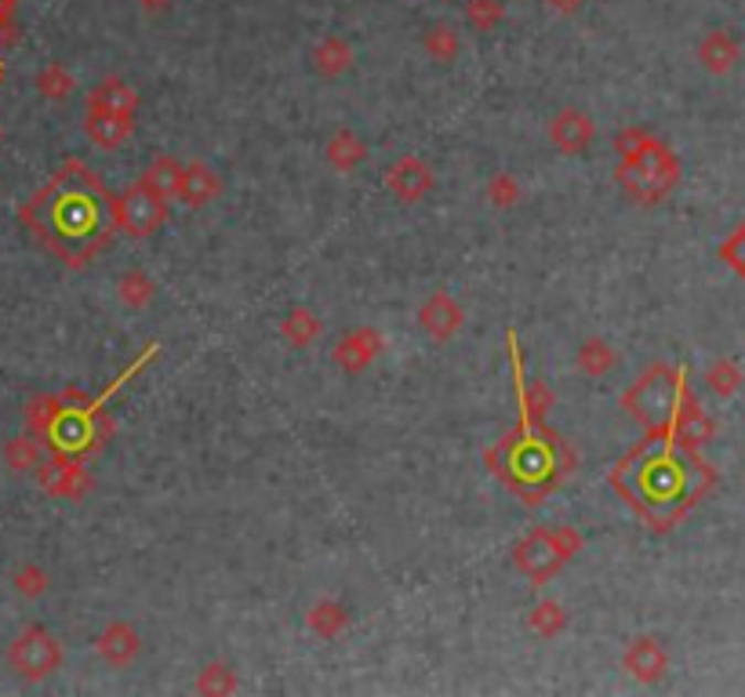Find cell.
Returning a JSON list of instances; mask_svg holds the SVG:
<instances>
[{"instance_id":"6da1fadb","label":"cell","mask_w":745,"mask_h":697,"mask_svg":"<svg viewBox=\"0 0 745 697\" xmlns=\"http://www.w3.org/2000/svg\"><path fill=\"white\" fill-rule=\"evenodd\" d=\"M22 222L47 251L73 269L88 266L120 229L117 201L81 160L62 164L30 196L26 207H22Z\"/></svg>"},{"instance_id":"7a4b0ae2","label":"cell","mask_w":745,"mask_h":697,"mask_svg":"<svg viewBox=\"0 0 745 697\" xmlns=\"http://www.w3.org/2000/svg\"><path fill=\"white\" fill-rule=\"evenodd\" d=\"M611 483L643 519L666 530L710 487V472L677 440L673 429H651L648 440L611 469Z\"/></svg>"},{"instance_id":"3957f363","label":"cell","mask_w":745,"mask_h":697,"mask_svg":"<svg viewBox=\"0 0 745 697\" xmlns=\"http://www.w3.org/2000/svg\"><path fill=\"white\" fill-rule=\"evenodd\" d=\"M488 465L509 491H517L528 505H535L561 487L567 472L575 469V458L553 429L524 421L494 451H488Z\"/></svg>"},{"instance_id":"277c9868","label":"cell","mask_w":745,"mask_h":697,"mask_svg":"<svg viewBox=\"0 0 745 697\" xmlns=\"http://www.w3.org/2000/svg\"><path fill=\"white\" fill-rule=\"evenodd\" d=\"M622 404L632 418L643 421V426L673 429V421L680 415V404H684V389H680V382L669 375L666 367H654L637 385H632Z\"/></svg>"},{"instance_id":"5b68a950","label":"cell","mask_w":745,"mask_h":697,"mask_svg":"<svg viewBox=\"0 0 745 697\" xmlns=\"http://www.w3.org/2000/svg\"><path fill=\"white\" fill-rule=\"evenodd\" d=\"M109 400L106 396H98L95 404L88 407H66V410H55L52 418H47L44 426V436H47V447H52L55 454L62 458H84L88 451L98 447V436H103V421H98V407Z\"/></svg>"},{"instance_id":"8992f818","label":"cell","mask_w":745,"mask_h":697,"mask_svg":"<svg viewBox=\"0 0 745 697\" xmlns=\"http://www.w3.org/2000/svg\"><path fill=\"white\" fill-rule=\"evenodd\" d=\"M11 665H15L19 676L26 679H44L47 672H55L62 662V646L55 636H47L44 629H26L11 646Z\"/></svg>"},{"instance_id":"52a82bcc","label":"cell","mask_w":745,"mask_h":697,"mask_svg":"<svg viewBox=\"0 0 745 697\" xmlns=\"http://www.w3.org/2000/svg\"><path fill=\"white\" fill-rule=\"evenodd\" d=\"M571 549H578V534L575 538H571V534H535V538L517 553V564L535 581H542L545 575H553V570L564 564Z\"/></svg>"},{"instance_id":"ba28073f","label":"cell","mask_w":745,"mask_h":697,"mask_svg":"<svg viewBox=\"0 0 745 697\" xmlns=\"http://www.w3.org/2000/svg\"><path fill=\"white\" fill-rule=\"evenodd\" d=\"M662 160H666V153L658 146H648V153H643V149L632 153L622 171L629 193H637L640 201H654L658 193H666L669 182H673V168L662 171Z\"/></svg>"},{"instance_id":"9c48e42d","label":"cell","mask_w":745,"mask_h":697,"mask_svg":"<svg viewBox=\"0 0 745 697\" xmlns=\"http://www.w3.org/2000/svg\"><path fill=\"white\" fill-rule=\"evenodd\" d=\"M164 201H160L157 193H149L146 185H139V190H131L128 196H120L117 201V218L120 226L135 233V236H146L153 233L160 226V218H164V207H160Z\"/></svg>"},{"instance_id":"30bf717a","label":"cell","mask_w":745,"mask_h":697,"mask_svg":"<svg viewBox=\"0 0 745 697\" xmlns=\"http://www.w3.org/2000/svg\"><path fill=\"white\" fill-rule=\"evenodd\" d=\"M135 103H139V98H135L131 87H124L120 81H106V84H98V87H95V95H92V109H98V114L131 117Z\"/></svg>"},{"instance_id":"8fae6325","label":"cell","mask_w":745,"mask_h":697,"mask_svg":"<svg viewBox=\"0 0 745 697\" xmlns=\"http://www.w3.org/2000/svg\"><path fill=\"white\" fill-rule=\"evenodd\" d=\"M458 320H462V313L451 305V298L447 294H437L426 309H422V328H426L429 334H437V339H447V334L458 328Z\"/></svg>"},{"instance_id":"7c38bea8","label":"cell","mask_w":745,"mask_h":697,"mask_svg":"<svg viewBox=\"0 0 745 697\" xmlns=\"http://www.w3.org/2000/svg\"><path fill=\"white\" fill-rule=\"evenodd\" d=\"M313 62H317L320 73H342L353 62V52H350V44H345L342 36H324V41L317 44Z\"/></svg>"},{"instance_id":"4fadbf2b","label":"cell","mask_w":745,"mask_h":697,"mask_svg":"<svg viewBox=\"0 0 745 697\" xmlns=\"http://www.w3.org/2000/svg\"><path fill=\"white\" fill-rule=\"evenodd\" d=\"M553 139L561 142L567 153H575V149H582L589 142V120L582 114H564L553 124Z\"/></svg>"},{"instance_id":"5bb4252c","label":"cell","mask_w":745,"mask_h":697,"mask_svg":"<svg viewBox=\"0 0 745 697\" xmlns=\"http://www.w3.org/2000/svg\"><path fill=\"white\" fill-rule=\"evenodd\" d=\"M179 182H182L179 168L171 164V160H164V157H160L157 164H153V171L146 174V182H142V185H146L149 193H157L160 201H164L168 193H179Z\"/></svg>"},{"instance_id":"9a60e30c","label":"cell","mask_w":745,"mask_h":697,"mask_svg":"<svg viewBox=\"0 0 745 697\" xmlns=\"http://www.w3.org/2000/svg\"><path fill=\"white\" fill-rule=\"evenodd\" d=\"M662 665H666V657L654 651V643H651V640H640V643L629 651V668L637 672V676H643V679H654L658 672H662Z\"/></svg>"},{"instance_id":"2e32d148","label":"cell","mask_w":745,"mask_h":697,"mask_svg":"<svg viewBox=\"0 0 745 697\" xmlns=\"http://www.w3.org/2000/svg\"><path fill=\"white\" fill-rule=\"evenodd\" d=\"M179 190H182V196H185V201H190V204H204L207 196L219 190V182L211 179V174H207L204 168H190V171L182 174Z\"/></svg>"},{"instance_id":"e0dca14e","label":"cell","mask_w":745,"mask_h":697,"mask_svg":"<svg viewBox=\"0 0 745 697\" xmlns=\"http://www.w3.org/2000/svg\"><path fill=\"white\" fill-rule=\"evenodd\" d=\"M426 52L433 55V58H440V62H447L455 52H458V33L451 30V26H444V22H437V26H429L426 30Z\"/></svg>"},{"instance_id":"ac0fdd59","label":"cell","mask_w":745,"mask_h":697,"mask_svg":"<svg viewBox=\"0 0 745 697\" xmlns=\"http://www.w3.org/2000/svg\"><path fill=\"white\" fill-rule=\"evenodd\" d=\"M735 55H738V47L731 44L724 33H713L710 41L702 44V62H705V66H710V69H727V66H731V58H735Z\"/></svg>"},{"instance_id":"d6986e66","label":"cell","mask_w":745,"mask_h":697,"mask_svg":"<svg viewBox=\"0 0 745 697\" xmlns=\"http://www.w3.org/2000/svg\"><path fill=\"white\" fill-rule=\"evenodd\" d=\"M139 651V643H135V636L128 629H109L103 636V654L109 657V662H128V657Z\"/></svg>"},{"instance_id":"ffe728a7","label":"cell","mask_w":745,"mask_h":697,"mask_svg":"<svg viewBox=\"0 0 745 697\" xmlns=\"http://www.w3.org/2000/svg\"><path fill=\"white\" fill-rule=\"evenodd\" d=\"M466 15L477 30H491L502 22V0H469Z\"/></svg>"},{"instance_id":"44dd1931","label":"cell","mask_w":745,"mask_h":697,"mask_svg":"<svg viewBox=\"0 0 745 697\" xmlns=\"http://www.w3.org/2000/svg\"><path fill=\"white\" fill-rule=\"evenodd\" d=\"M284 334H291V339L302 345V342H309L317 334V320L309 317V313H295L288 323H284Z\"/></svg>"},{"instance_id":"7402d4cb","label":"cell","mask_w":745,"mask_h":697,"mask_svg":"<svg viewBox=\"0 0 745 697\" xmlns=\"http://www.w3.org/2000/svg\"><path fill=\"white\" fill-rule=\"evenodd\" d=\"M36 84H41V92H44V95H55V98H62V95L70 92V77H66V69H62V66L44 69V73H41V81H36Z\"/></svg>"},{"instance_id":"603a6c76","label":"cell","mask_w":745,"mask_h":697,"mask_svg":"<svg viewBox=\"0 0 745 697\" xmlns=\"http://www.w3.org/2000/svg\"><path fill=\"white\" fill-rule=\"evenodd\" d=\"M724 258L731 261V266H735L742 277H745V226L735 233V240H731L727 247H724Z\"/></svg>"},{"instance_id":"cb8c5ba5","label":"cell","mask_w":745,"mask_h":697,"mask_svg":"<svg viewBox=\"0 0 745 697\" xmlns=\"http://www.w3.org/2000/svg\"><path fill=\"white\" fill-rule=\"evenodd\" d=\"M545 4L556 8V11H564V15H571V11L582 8V0H545Z\"/></svg>"},{"instance_id":"d4e9b609","label":"cell","mask_w":745,"mask_h":697,"mask_svg":"<svg viewBox=\"0 0 745 697\" xmlns=\"http://www.w3.org/2000/svg\"><path fill=\"white\" fill-rule=\"evenodd\" d=\"M11 11H15V0H0V33L8 30V22H11Z\"/></svg>"},{"instance_id":"484cf974","label":"cell","mask_w":745,"mask_h":697,"mask_svg":"<svg viewBox=\"0 0 745 697\" xmlns=\"http://www.w3.org/2000/svg\"><path fill=\"white\" fill-rule=\"evenodd\" d=\"M139 4H142V8H149V11H157V8H164L168 0H139Z\"/></svg>"},{"instance_id":"4316f807","label":"cell","mask_w":745,"mask_h":697,"mask_svg":"<svg viewBox=\"0 0 745 697\" xmlns=\"http://www.w3.org/2000/svg\"><path fill=\"white\" fill-rule=\"evenodd\" d=\"M0 73H4V69H0Z\"/></svg>"}]
</instances>
